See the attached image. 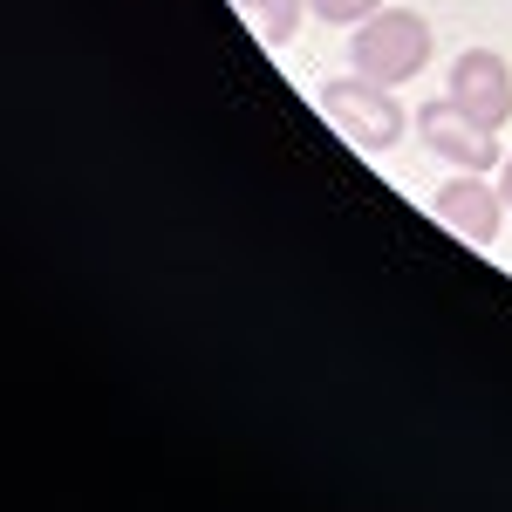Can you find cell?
<instances>
[{"label":"cell","instance_id":"ba28073f","mask_svg":"<svg viewBox=\"0 0 512 512\" xmlns=\"http://www.w3.org/2000/svg\"><path fill=\"white\" fill-rule=\"evenodd\" d=\"M499 192H506V205H512V151H506V164H499Z\"/></svg>","mask_w":512,"mask_h":512},{"label":"cell","instance_id":"52a82bcc","mask_svg":"<svg viewBox=\"0 0 512 512\" xmlns=\"http://www.w3.org/2000/svg\"><path fill=\"white\" fill-rule=\"evenodd\" d=\"M376 7H390V0H308V14L328 21V28H362Z\"/></svg>","mask_w":512,"mask_h":512},{"label":"cell","instance_id":"6da1fadb","mask_svg":"<svg viewBox=\"0 0 512 512\" xmlns=\"http://www.w3.org/2000/svg\"><path fill=\"white\" fill-rule=\"evenodd\" d=\"M431 62V21L417 7H376L362 28L349 35V69L383 89H403V82L424 76Z\"/></svg>","mask_w":512,"mask_h":512},{"label":"cell","instance_id":"277c9868","mask_svg":"<svg viewBox=\"0 0 512 512\" xmlns=\"http://www.w3.org/2000/svg\"><path fill=\"white\" fill-rule=\"evenodd\" d=\"M417 137H424V151H437V158L458 164V171H492V164H506L499 130H485L478 117H465L451 96H431V103L417 110Z\"/></svg>","mask_w":512,"mask_h":512},{"label":"cell","instance_id":"7a4b0ae2","mask_svg":"<svg viewBox=\"0 0 512 512\" xmlns=\"http://www.w3.org/2000/svg\"><path fill=\"white\" fill-rule=\"evenodd\" d=\"M315 96H321V117L335 123L355 151H369V158L396 151V144H403V130H410L403 103H396L383 82H369V76H335V82H321Z\"/></svg>","mask_w":512,"mask_h":512},{"label":"cell","instance_id":"8992f818","mask_svg":"<svg viewBox=\"0 0 512 512\" xmlns=\"http://www.w3.org/2000/svg\"><path fill=\"white\" fill-rule=\"evenodd\" d=\"M239 14H246V28L267 48H287L301 35V21H308V0H239Z\"/></svg>","mask_w":512,"mask_h":512},{"label":"cell","instance_id":"5b68a950","mask_svg":"<svg viewBox=\"0 0 512 512\" xmlns=\"http://www.w3.org/2000/svg\"><path fill=\"white\" fill-rule=\"evenodd\" d=\"M465 117H478L485 130H506L512 117V69L499 48H465L458 62H451V89H444Z\"/></svg>","mask_w":512,"mask_h":512},{"label":"cell","instance_id":"3957f363","mask_svg":"<svg viewBox=\"0 0 512 512\" xmlns=\"http://www.w3.org/2000/svg\"><path fill=\"white\" fill-rule=\"evenodd\" d=\"M506 192L485 178V171H458V178H444L431 192V219L444 226V233H458L465 246H499V233H506Z\"/></svg>","mask_w":512,"mask_h":512}]
</instances>
